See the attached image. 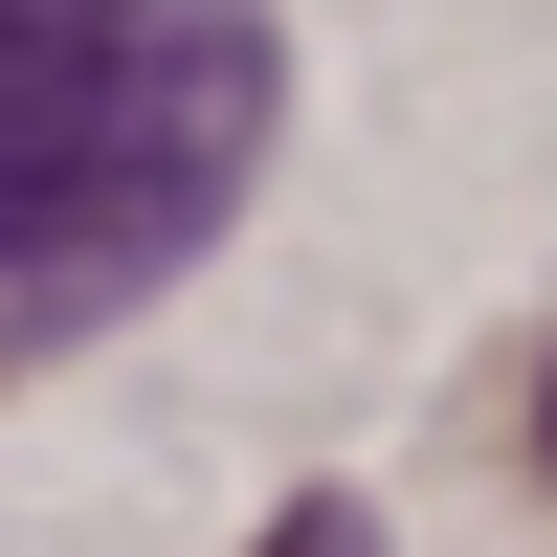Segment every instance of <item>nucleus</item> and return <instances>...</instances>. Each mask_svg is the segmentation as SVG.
<instances>
[{"mask_svg":"<svg viewBox=\"0 0 557 557\" xmlns=\"http://www.w3.org/2000/svg\"><path fill=\"white\" fill-rule=\"evenodd\" d=\"M268 112V0H0V357L157 312L246 223Z\"/></svg>","mask_w":557,"mask_h":557,"instance_id":"obj_1","label":"nucleus"},{"mask_svg":"<svg viewBox=\"0 0 557 557\" xmlns=\"http://www.w3.org/2000/svg\"><path fill=\"white\" fill-rule=\"evenodd\" d=\"M246 557H380V513H335V491H312V513H268Z\"/></svg>","mask_w":557,"mask_h":557,"instance_id":"obj_2","label":"nucleus"}]
</instances>
